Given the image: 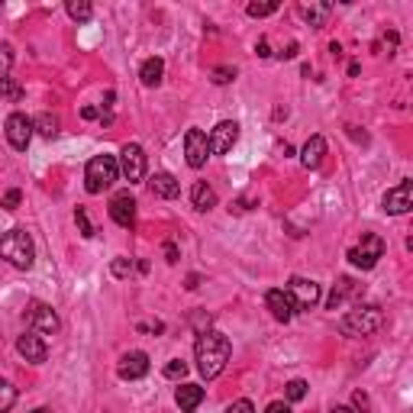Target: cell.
Listing matches in <instances>:
<instances>
[{
  "label": "cell",
  "mask_w": 413,
  "mask_h": 413,
  "mask_svg": "<svg viewBox=\"0 0 413 413\" xmlns=\"http://www.w3.org/2000/svg\"><path fill=\"white\" fill-rule=\"evenodd\" d=\"M194 355H197V371H201L207 381L213 378H220L223 368H226V361L233 355V346L230 339L216 333V329H201L197 333V342H194Z\"/></svg>",
  "instance_id": "1"
},
{
  "label": "cell",
  "mask_w": 413,
  "mask_h": 413,
  "mask_svg": "<svg viewBox=\"0 0 413 413\" xmlns=\"http://www.w3.org/2000/svg\"><path fill=\"white\" fill-rule=\"evenodd\" d=\"M0 258L7 262V265L20 268V271H30L36 265V243H32V236L26 230H10V233L0 236Z\"/></svg>",
  "instance_id": "2"
},
{
  "label": "cell",
  "mask_w": 413,
  "mask_h": 413,
  "mask_svg": "<svg viewBox=\"0 0 413 413\" xmlns=\"http://www.w3.org/2000/svg\"><path fill=\"white\" fill-rule=\"evenodd\" d=\"M384 323V313L381 307H375V304H365V307H352L346 317L339 320V329L346 336H371L375 329H381Z\"/></svg>",
  "instance_id": "3"
},
{
  "label": "cell",
  "mask_w": 413,
  "mask_h": 413,
  "mask_svg": "<svg viewBox=\"0 0 413 413\" xmlns=\"http://www.w3.org/2000/svg\"><path fill=\"white\" fill-rule=\"evenodd\" d=\"M120 175V165L113 155H94V159L87 161L85 168V188L87 194H104Z\"/></svg>",
  "instance_id": "4"
},
{
  "label": "cell",
  "mask_w": 413,
  "mask_h": 413,
  "mask_svg": "<svg viewBox=\"0 0 413 413\" xmlns=\"http://www.w3.org/2000/svg\"><path fill=\"white\" fill-rule=\"evenodd\" d=\"M384 249H388V243H384L381 236H378V233H365V236H361V243L349 249V262L355 268H361V271H371V268L378 265V258L384 255Z\"/></svg>",
  "instance_id": "5"
},
{
  "label": "cell",
  "mask_w": 413,
  "mask_h": 413,
  "mask_svg": "<svg viewBox=\"0 0 413 413\" xmlns=\"http://www.w3.org/2000/svg\"><path fill=\"white\" fill-rule=\"evenodd\" d=\"M26 326H30V333H39V336H52V333H58V313L52 310V304H43V300H32L30 307H26Z\"/></svg>",
  "instance_id": "6"
},
{
  "label": "cell",
  "mask_w": 413,
  "mask_h": 413,
  "mask_svg": "<svg viewBox=\"0 0 413 413\" xmlns=\"http://www.w3.org/2000/svg\"><path fill=\"white\" fill-rule=\"evenodd\" d=\"M120 171H123V178L129 181V184H136V181L146 178V152H142V146H136V142H126L123 146V152H120Z\"/></svg>",
  "instance_id": "7"
},
{
  "label": "cell",
  "mask_w": 413,
  "mask_h": 413,
  "mask_svg": "<svg viewBox=\"0 0 413 413\" xmlns=\"http://www.w3.org/2000/svg\"><path fill=\"white\" fill-rule=\"evenodd\" d=\"M184 159H188L191 168H203L207 165V159H210V139H207L203 129L194 126L184 133Z\"/></svg>",
  "instance_id": "8"
},
{
  "label": "cell",
  "mask_w": 413,
  "mask_h": 413,
  "mask_svg": "<svg viewBox=\"0 0 413 413\" xmlns=\"http://www.w3.org/2000/svg\"><path fill=\"white\" fill-rule=\"evenodd\" d=\"M381 207H384V213H391V216H403V213H410V207H413V181L403 178L397 188H391V191L384 194Z\"/></svg>",
  "instance_id": "9"
},
{
  "label": "cell",
  "mask_w": 413,
  "mask_h": 413,
  "mask_svg": "<svg viewBox=\"0 0 413 413\" xmlns=\"http://www.w3.org/2000/svg\"><path fill=\"white\" fill-rule=\"evenodd\" d=\"M265 307L271 310V317H275L278 323H291L297 313V304H294V297H291L287 287H271L265 294Z\"/></svg>",
  "instance_id": "10"
},
{
  "label": "cell",
  "mask_w": 413,
  "mask_h": 413,
  "mask_svg": "<svg viewBox=\"0 0 413 413\" xmlns=\"http://www.w3.org/2000/svg\"><path fill=\"white\" fill-rule=\"evenodd\" d=\"M110 216H113L117 226L133 230V226H136V197H133L129 191L113 194V197H110Z\"/></svg>",
  "instance_id": "11"
},
{
  "label": "cell",
  "mask_w": 413,
  "mask_h": 413,
  "mask_svg": "<svg viewBox=\"0 0 413 413\" xmlns=\"http://www.w3.org/2000/svg\"><path fill=\"white\" fill-rule=\"evenodd\" d=\"M32 120L26 113H10L7 117V139H10V146L16 152H26L30 148V139H32Z\"/></svg>",
  "instance_id": "12"
},
{
  "label": "cell",
  "mask_w": 413,
  "mask_h": 413,
  "mask_svg": "<svg viewBox=\"0 0 413 413\" xmlns=\"http://www.w3.org/2000/svg\"><path fill=\"white\" fill-rule=\"evenodd\" d=\"M287 291H291V297H294L297 310H310L320 304V297H323V291H320L317 281H307V278H291V284H287Z\"/></svg>",
  "instance_id": "13"
},
{
  "label": "cell",
  "mask_w": 413,
  "mask_h": 413,
  "mask_svg": "<svg viewBox=\"0 0 413 413\" xmlns=\"http://www.w3.org/2000/svg\"><path fill=\"white\" fill-rule=\"evenodd\" d=\"M207 139H210L213 155H226V152L236 146V139H239V123H236V120H223V123L213 126V133Z\"/></svg>",
  "instance_id": "14"
},
{
  "label": "cell",
  "mask_w": 413,
  "mask_h": 413,
  "mask_svg": "<svg viewBox=\"0 0 413 413\" xmlns=\"http://www.w3.org/2000/svg\"><path fill=\"white\" fill-rule=\"evenodd\" d=\"M148 368H152V365H148V355L139 349L126 352V355L117 361V375L123 381H139V378H146Z\"/></svg>",
  "instance_id": "15"
},
{
  "label": "cell",
  "mask_w": 413,
  "mask_h": 413,
  "mask_svg": "<svg viewBox=\"0 0 413 413\" xmlns=\"http://www.w3.org/2000/svg\"><path fill=\"white\" fill-rule=\"evenodd\" d=\"M16 352H20L30 365H43V361L49 359V346H45V339L39 336V333H30V329L16 339Z\"/></svg>",
  "instance_id": "16"
},
{
  "label": "cell",
  "mask_w": 413,
  "mask_h": 413,
  "mask_svg": "<svg viewBox=\"0 0 413 413\" xmlns=\"http://www.w3.org/2000/svg\"><path fill=\"white\" fill-rule=\"evenodd\" d=\"M148 191L155 194V197H161V201H175L181 194V184L175 175H168V171H159V175H152L148 178Z\"/></svg>",
  "instance_id": "17"
},
{
  "label": "cell",
  "mask_w": 413,
  "mask_h": 413,
  "mask_svg": "<svg viewBox=\"0 0 413 413\" xmlns=\"http://www.w3.org/2000/svg\"><path fill=\"white\" fill-rule=\"evenodd\" d=\"M323 159H326V139H323V136H310L307 146L300 148V161H304V168L317 171L320 165H323Z\"/></svg>",
  "instance_id": "18"
},
{
  "label": "cell",
  "mask_w": 413,
  "mask_h": 413,
  "mask_svg": "<svg viewBox=\"0 0 413 413\" xmlns=\"http://www.w3.org/2000/svg\"><path fill=\"white\" fill-rule=\"evenodd\" d=\"M359 294H361L359 281H352V278H339L336 287H333V294H329V300H326V307L329 310H339L346 300H352V297H359Z\"/></svg>",
  "instance_id": "19"
},
{
  "label": "cell",
  "mask_w": 413,
  "mask_h": 413,
  "mask_svg": "<svg viewBox=\"0 0 413 413\" xmlns=\"http://www.w3.org/2000/svg\"><path fill=\"white\" fill-rule=\"evenodd\" d=\"M175 401H178L181 413H194L203 403V388L201 384H181L175 391Z\"/></svg>",
  "instance_id": "20"
},
{
  "label": "cell",
  "mask_w": 413,
  "mask_h": 413,
  "mask_svg": "<svg viewBox=\"0 0 413 413\" xmlns=\"http://www.w3.org/2000/svg\"><path fill=\"white\" fill-rule=\"evenodd\" d=\"M161 74H165V62L155 55V58H146V62H142V68H139V81H142L146 87H159Z\"/></svg>",
  "instance_id": "21"
},
{
  "label": "cell",
  "mask_w": 413,
  "mask_h": 413,
  "mask_svg": "<svg viewBox=\"0 0 413 413\" xmlns=\"http://www.w3.org/2000/svg\"><path fill=\"white\" fill-rule=\"evenodd\" d=\"M191 203L201 213H207V210H213V207H216V194H213V188L207 184V181H197V184L191 188Z\"/></svg>",
  "instance_id": "22"
},
{
  "label": "cell",
  "mask_w": 413,
  "mask_h": 413,
  "mask_svg": "<svg viewBox=\"0 0 413 413\" xmlns=\"http://www.w3.org/2000/svg\"><path fill=\"white\" fill-rule=\"evenodd\" d=\"M329 3H320V7H300V13H304V20L313 26V30H323L326 26V16H329Z\"/></svg>",
  "instance_id": "23"
},
{
  "label": "cell",
  "mask_w": 413,
  "mask_h": 413,
  "mask_svg": "<svg viewBox=\"0 0 413 413\" xmlns=\"http://www.w3.org/2000/svg\"><path fill=\"white\" fill-rule=\"evenodd\" d=\"M32 129H36L39 136H45V139H55V136H58V117H52V113H43V117L32 120Z\"/></svg>",
  "instance_id": "24"
},
{
  "label": "cell",
  "mask_w": 413,
  "mask_h": 413,
  "mask_svg": "<svg viewBox=\"0 0 413 413\" xmlns=\"http://www.w3.org/2000/svg\"><path fill=\"white\" fill-rule=\"evenodd\" d=\"M65 10H68V16L78 20V23H87L91 16H94V7H91L87 0H68V3H65Z\"/></svg>",
  "instance_id": "25"
},
{
  "label": "cell",
  "mask_w": 413,
  "mask_h": 413,
  "mask_svg": "<svg viewBox=\"0 0 413 413\" xmlns=\"http://www.w3.org/2000/svg\"><path fill=\"white\" fill-rule=\"evenodd\" d=\"M0 97H7V100H23V87L13 81L10 74H0Z\"/></svg>",
  "instance_id": "26"
},
{
  "label": "cell",
  "mask_w": 413,
  "mask_h": 413,
  "mask_svg": "<svg viewBox=\"0 0 413 413\" xmlns=\"http://www.w3.org/2000/svg\"><path fill=\"white\" fill-rule=\"evenodd\" d=\"M16 403V388L7 378H0V413H7Z\"/></svg>",
  "instance_id": "27"
},
{
  "label": "cell",
  "mask_w": 413,
  "mask_h": 413,
  "mask_svg": "<svg viewBox=\"0 0 413 413\" xmlns=\"http://www.w3.org/2000/svg\"><path fill=\"white\" fill-rule=\"evenodd\" d=\"M74 223H78V233L85 236V239H94V226H91V216H87V210L85 207H78V210H74Z\"/></svg>",
  "instance_id": "28"
},
{
  "label": "cell",
  "mask_w": 413,
  "mask_h": 413,
  "mask_svg": "<svg viewBox=\"0 0 413 413\" xmlns=\"http://www.w3.org/2000/svg\"><path fill=\"white\" fill-rule=\"evenodd\" d=\"M278 7H281L278 0H265V3H249V7H245V13L258 20V16H271V13H275Z\"/></svg>",
  "instance_id": "29"
},
{
  "label": "cell",
  "mask_w": 413,
  "mask_h": 413,
  "mask_svg": "<svg viewBox=\"0 0 413 413\" xmlns=\"http://www.w3.org/2000/svg\"><path fill=\"white\" fill-rule=\"evenodd\" d=\"M110 271H113V278H129V271H133V258L117 255V258L110 262Z\"/></svg>",
  "instance_id": "30"
},
{
  "label": "cell",
  "mask_w": 413,
  "mask_h": 413,
  "mask_svg": "<svg viewBox=\"0 0 413 413\" xmlns=\"http://www.w3.org/2000/svg\"><path fill=\"white\" fill-rule=\"evenodd\" d=\"M184 375H188V365L181 359H171L168 365H165V378H171V381H181Z\"/></svg>",
  "instance_id": "31"
},
{
  "label": "cell",
  "mask_w": 413,
  "mask_h": 413,
  "mask_svg": "<svg viewBox=\"0 0 413 413\" xmlns=\"http://www.w3.org/2000/svg\"><path fill=\"white\" fill-rule=\"evenodd\" d=\"M304 397H307V381H300V378L287 381V401H304Z\"/></svg>",
  "instance_id": "32"
},
{
  "label": "cell",
  "mask_w": 413,
  "mask_h": 413,
  "mask_svg": "<svg viewBox=\"0 0 413 413\" xmlns=\"http://www.w3.org/2000/svg\"><path fill=\"white\" fill-rule=\"evenodd\" d=\"M13 68V49L10 43H0V74H10Z\"/></svg>",
  "instance_id": "33"
},
{
  "label": "cell",
  "mask_w": 413,
  "mask_h": 413,
  "mask_svg": "<svg viewBox=\"0 0 413 413\" xmlns=\"http://www.w3.org/2000/svg\"><path fill=\"white\" fill-rule=\"evenodd\" d=\"M20 197H23V194L16 191V188H13V191L3 194V201H0V207H3V210H16V207H20Z\"/></svg>",
  "instance_id": "34"
},
{
  "label": "cell",
  "mask_w": 413,
  "mask_h": 413,
  "mask_svg": "<svg viewBox=\"0 0 413 413\" xmlns=\"http://www.w3.org/2000/svg\"><path fill=\"white\" fill-rule=\"evenodd\" d=\"M233 78H236V68H216V71H213V81H216V85H230Z\"/></svg>",
  "instance_id": "35"
},
{
  "label": "cell",
  "mask_w": 413,
  "mask_h": 413,
  "mask_svg": "<svg viewBox=\"0 0 413 413\" xmlns=\"http://www.w3.org/2000/svg\"><path fill=\"white\" fill-rule=\"evenodd\" d=\"M352 403H355V410H359V413H368L371 410V401H368V394H365V391H355Z\"/></svg>",
  "instance_id": "36"
},
{
  "label": "cell",
  "mask_w": 413,
  "mask_h": 413,
  "mask_svg": "<svg viewBox=\"0 0 413 413\" xmlns=\"http://www.w3.org/2000/svg\"><path fill=\"white\" fill-rule=\"evenodd\" d=\"M226 413H255V407H252V401H245V397H243V401L230 403V410H226Z\"/></svg>",
  "instance_id": "37"
},
{
  "label": "cell",
  "mask_w": 413,
  "mask_h": 413,
  "mask_svg": "<svg viewBox=\"0 0 413 413\" xmlns=\"http://www.w3.org/2000/svg\"><path fill=\"white\" fill-rule=\"evenodd\" d=\"M178 258H181L178 245H175V243H165V262H168V265H175V262H178Z\"/></svg>",
  "instance_id": "38"
},
{
  "label": "cell",
  "mask_w": 413,
  "mask_h": 413,
  "mask_svg": "<svg viewBox=\"0 0 413 413\" xmlns=\"http://www.w3.org/2000/svg\"><path fill=\"white\" fill-rule=\"evenodd\" d=\"M81 117H85V120H100V117H104V110H100V107H85V110H81Z\"/></svg>",
  "instance_id": "39"
},
{
  "label": "cell",
  "mask_w": 413,
  "mask_h": 413,
  "mask_svg": "<svg viewBox=\"0 0 413 413\" xmlns=\"http://www.w3.org/2000/svg\"><path fill=\"white\" fill-rule=\"evenodd\" d=\"M265 413H291V407H287L284 401H275V403H268Z\"/></svg>",
  "instance_id": "40"
},
{
  "label": "cell",
  "mask_w": 413,
  "mask_h": 413,
  "mask_svg": "<svg viewBox=\"0 0 413 413\" xmlns=\"http://www.w3.org/2000/svg\"><path fill=\"white\" fill-rule=\"evenodd\" d=\"M255 52L262 55V58H268V55H271V52H268V43H265V39H258V45H255Z\"/></svg>",
  "instance_id": "41"
},
{
  "label": "cell",
  "mask_w": 413,
  "mask_h": 413,
  "mask_svg": "<svg viewBox=\"0 0 413 413\" xmlns=\"http://www.w3.org/2000/svg\"><path fill=\"white\" fill-rule=\"evenodd\" d=\"M184 287H188V291H197V287H201V278H197V275H191V278H188V284H184Z\"/></svg>",
  "instance_id": "42"
},
{
  "label": "cell",
  "mask_w": 413,
  "mask_h": 413,
  "mask_svg": "<svg viewBox=\"0 0 413 413\" xmlns=\"http://www.w3.org/2000/svg\"><path fill=\"white\" fill-rule=\"evenodd\" d=\"M294 55H297V43H291L284 52H281V58H294Z\"/></svg>",
  "instance_id": "43"
},
{
  "label": "cell",
  "mask_w": 413,
  "mask_h": 413,
  "mask_svg": "<svg viewBox=\"0 0 413 413\" xmlns=\"http://www.w3.org/2000/svg\"><path fill=\"white\" fill-rule=\"evenodd\" d=\"M329 413H355V410H352V407H333Z\"/></svg>",
  "instance_id": "44"
},
{
  "label": "cell",
  "mask_w": 413,
  "mask_h": 413,
  "mask_svg": "<svg viewBox=\"0 0 413 413\" xmlns=\"http://www.w3.org/2000/svg\"><path fill=\"white\" fill-rule=\"evenodd\" d=\"M32 413H52V410H49V407H36V410H32Z\"/></svg>",
  "instance_id": "45"
}]
</instances>
